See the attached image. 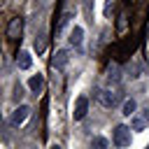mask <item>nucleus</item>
<instances>
[{"label": "nucleus", "instance_id": "obj_14", "mask_svg": "<svg viewBox=\"0 0 149 149\" xmlns=\"http://www.w3.org/2000/svg\"><path fill=\"white\" fill-rule=\"evenodd\" d=\"M12 98H14V102H19V100L23 98V88H21V84H14V93H12Z\"/></svg>", "mask_w": 149, "mask_h": 149}, {"label": "nucleus", "instance_id": "obj_6", "mask_svg": "<svg viewBox=\"0 0 149 149\" xmlns=\"http://www.w3.org/2000/svg\"><path fill=\"white\" fill-rule=\"evenodd\" d=\"M28 88H30L35 95H37V93H42V88H44V74H40V72H37V74H33V77L28 79Z\"/></svg>", "mask_w": 149, "mask_h": 149}, {"label": "nucleus", "instance_id": "obj_5", "mask_svg": "<svg viewBox=\"0 0 149 149\" xmlns=\"http://www.w3.org/2000/svg\"><path fill=\"white\" fill-rule=\"evenodd\" d=\"M21 30H23V19L14 16V19L9 21V26H7V37H9V40H19V37H21Z\"/></svg>", "mask_w": 149, "mask_h": 149}, {"label": "nucleus", "instance_id": "obj_19", "mask_svg": "<svg viewBox=\"0 0 149 149\" xmlns=\"http://www.w3.org/2000/svg\"><path fill=\"white\" fill-rule=\"evenodd\" d=\"M35 5H40V7H44V5H49V0H35Z\"/></svg>", "mask_w": 149, "mask_h": 149}, {"label": "nucleus", "instance_id": "obj_9", "mask_svg": "<svg viewBox=\"0 0 149 149\" xmlns=\"http://www.w3.org/2000/svg\"><path fill=\"white\" fill-rule=\"evenodd\" d=\"M16 65H19V70H28V68L33 65V56H30L28 51H19V56H16Z\"/></svg>", "mask_w": 149, "mask_h": 149}, {"label": "nucleus", "instance_id": "obj_18", "mask_svg": "<svg viewBox=\"0 0 149 149\" xmlns=\"http://www.w3.org/2000/svg\"><path fill=\"white\" fill-rule=\"evenodd\" d=\"M93 144H95V147H107V142H105L102 137H93Z\"/></svg>", "mask_w": 149, "mask_h": 149}, {"label": "nucleus", "instance_id": "obj_10", "mask_svg": "<svg viewBox=\"0 0 149 149\" xmlns=\"http://www.w3.org/2000/svg\"><path fill=\"white\" fill-rule=\"evenodd\" d=\"M119 79H121L119 68L116 65H109V70H107V84H119Z\"/></svg>", "mask_w": 149, "mask_h": 149}, {"label": "nucleus", "instance_id": "obj_7", "mask_svg": "<svg viewBox=\"0 0 149 149\" xmlns=\"http://www.w3.org/2000/svg\"><path fill=\"white\" fill-rule=\"evenodd\" d=\"M51 65H54L56 70L65 68V65H68V51H65V49H58V51L54 54V58H51Z\"/></svg>", "mask_w": 149, "mask_h": 149}, {"label": "nucleus", "instance_id": "obj_8", "mask_svg": "<svg viewBox=\"0 0 149 149\" xmlns=\"http://www.w3.org/2000/svg\"><path fill=\"white\" fill-rule=\"evenodd\" d=\"M68 40H70V44H72V47H79V44H81V40H84V28H81V26H72V30H70V37H68Z\"/></svg>", "mask_w": 149, "mask_h": 149}, {"label": "nucleus", "instance_id": "obj_17", "mask_svg": "<svg viewBox=\"0 0 149 149\" xmlns=\"http://www.w3.org/2000/svg\"><path fill=\"white\" fill-rule=\"evenodd\" d=\"M123 28H126V14L119 16V33H123Z\"/></svg>", "mask_w": 149, "mask_h": 149}, {"label": "nucleus", "instance_id": "obj_15", "mask_svg": "<svg viewBox=\"0 0 149 149\" xmlns=\"http://www.w3.org/2000/svg\"><path fill=\"white\" fill-rule=\"evenodd\" d=\"M144 126H147V123H144V119H137V116L133 119V130H137V133H140Z\"/></svg>", "mask_w": 149, "mask_h": 149}, {"label": "nucleus", "instance_id": "obj_16", "mask_svg": "<svg viewBox=\"0 0 149 149\" xmlns=\"http://www.w3.org/2000/svg\"><path fill=\"white\" fill-rule=\"evenodd\" d=\"M142 119H144V123L149 126V105H144V107H142Z\"/></svg>", "mask_w": 149, "mask_h": 149}, {"label": "nucleus", "instance_id": "obj_12", "mask_svg": "<svg viewBox=\"0 0 149 149\" xmlns=\"http://www.w3.org/2000/svg\"><path fill=\"white\" fill-rule=\"evenodd\" d=\"M33 47H35V51H37V54H42V51H44V47H47V35H44V33L35 35V42H33Z\"/></svg>", "mask_w": 149, "mask_h": 149}, {"label": "nucleus", "instance_id": "obj_13", "mask_svg": "<svg viewBox=\"0 0 149 149\" xmlns=\"http://www.w3.org/2000/svg\"><path fill=\"white\" fill-rule=\"evenodd\" d=\"M84 14H86V21L93 23V0H84Z\"/></svg>", "mask_w": 149, "mask_h": 149}, {"label": "nucleus", "instance_id": "obj_3", "mask_svg": "<svg viewBox=\"0 0 149 149\" xmlns=\"http://www.w3.org/2000/svg\"><path fill=\"white\" fill-rule=\"evenodd\" d=\"M86 112H88V98L86 95H79L74 100V107H72V119L74 121H81L86 116Z\"/></svg>", "mask_w": 149, "mask_h": 149}, {"label": "nucleus", "instance_id": "obj_20", "mask_svg": "<svg viewBox=\"0 0 149 149\" xmlns=\"http://www.w3.org/2000/svg\"><path fill=\"white\" fill-rule=\"evenodd\" d=\"M147 40H149V28H147Z\"/></svg>", "mask_w": 149, "mask_h": 149}, {"label": "nucleus", "instance_id": "obj_4", "mask_svg": "<svg viewBox=\"0 0 149 149\" xmlns=\"http://www.w3.org/2000/svg\"><path fill=\"white\" fill-rule=\"evenodd\" d=\"M28 116H30V107H28V105H19V107L12 112L9 123H12V126H21V123H23Z\"/></svg>", "mask_w": 149, "mask_h": 149}, {"label": "nucleus", "instance_id": "obj_2", "mask_svg": "<svg viewBox=\"0 0 149 149\" xmlns=\"http://www.w3.org/2000/svg\"><path fill=\"white\" fill-rule=\"evenodd\" d=\"M95 95H98L100 105H105V107H116V105H119V93H114V91H109V88H98Z\"/></svg>", "mask_w": 149, "mask_h": 149}, {"label": "nucleus", "instance_id": "obj_1", "mask_svg": "<svg viewBox=\"0 0 149 149\" xmlns=\"http://www.w3.org/2000/svg\"><path fill=\"white\" fill-rule=\"evenodd\" d=\"M112 140H114V144H116V147H128V144L133 142L130 128H128V126H123V123L114 126V130H112Z\"/></svg>", "mask_w": 149, "mask_h": 149}, {"label": "nucleus", "instance_id": "obj_11", "mask_svg": "<svg viewBox=\"0 0 149 149\" xmlns=\"http://www.w3.org/2000/svg\"><path fill=\"white\" fill-rule=\"evenodd\" d=\"M121 109H123V112H121L123 116H133V114H135V109H137V102H135L133 98H128V100L123 102V107H121Z\"/></svg>", "mask_w": 149, "mask_h": 149}]
</instances>
